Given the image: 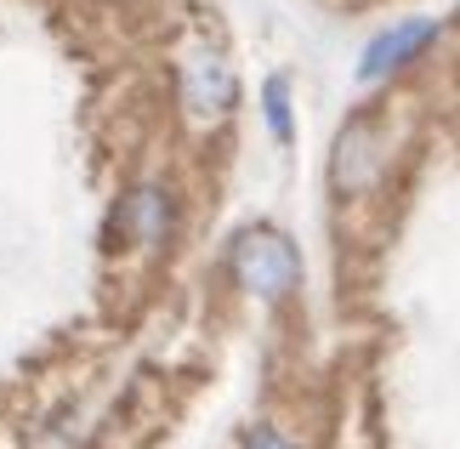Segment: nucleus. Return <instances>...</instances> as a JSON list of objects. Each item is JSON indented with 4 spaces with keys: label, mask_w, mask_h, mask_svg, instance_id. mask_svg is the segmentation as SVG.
Returning a JSON list of instances; mask_svg holds the SVG:
<instances>
[{
    "label": "nucleus",
    "mask_w": 460,
    "mask_h": 449,
    "mask_svg": "<svg viewBox=\"0 0 460 449\" xmlns=\"http://www.w3.org/2000/svg\"><path fill=\"white\" fill-rule=\"evenodd\" d=\"M227 279H234L244 296L279 308V301H290L302 291V250L279 228H239L234 239H227Z\"/></svg>",
    "instance_id": "1"
},
{
    "label": "nucleus",
    "mask_w": 460,
    "mask_h": 449,
    "mask_svg": "<svg viewBox=\"0 0 460 449\" xmlns=\"http://www.w3.org/2000/svg\"><path fill=\"white\" fill-rule=\"evenodd\" d=\"M176 97H182V120L193 125V131L222 125L227 114H234V103H239V75H234V63H227L217 46H193L188 58H182Z\"/></svg>",
    "instance_id": "2"
},
{
    "label": "nucleus",
    "mask_w": 460,
    "mask_h": 449,
    "mask_svg": "<svg viewBox=\"0 0 460 449\" xmlns=\"http://www.w3.org/2000/svg\"><path fill=\"white\" fill-rule=\"evenodd\" d=\"M393 166V142H386V125L381 114H352L335 137V154H330V188L352 200V193H369Z\"/></svg>",
    "instance_id": "3"
},
{
    "label": "nucleus",
    "mask_w": 460,
    "mask_h": 449,
    "mask_svg": "<svg viewBox=\"0 0 460 449\" xmlns=\"http://www.w3.org/2000/svg\"><path fill=\"white\" fill-rule=\"evenodd\" d=\"M438 34H444V17H410V23L381 29L376 40L364 46V58H358V85H381V80H393L398 68H410L420 51L438 40Z\"/></svg>",
    "instance_id": "4"
},
{
    "label": "nucleus",
    "mask_w": 460,
    "mask_h": 449,
    "mask_svg": "<svg viewBox=\"0 0 460 449\" xmlns=\"http://www.w3.org/2000/svg\"><path fill=\"white\" fill-rule=\"evenodd\" d=\"M114 222H119V233H126L137 250H159L171 239V222H176V193L159 188V183H143L126 205H119Z\"/></svg>",
    "instance_id": "5"
},
{
    "label": "nucleus",
    "mask_w": 460,
    "mask_h": 449,
    "mask_svg": "<svg viewBox=\"0 0 460 449\" xmlns=\"http://www.w3.org/2000/svg\"><path fill=\"white\" fill-rule=\"evenodd\" d=\"M261 114H268V131L279 148L296 142V114H290V75H268L261 80Z\"/></svg>",
    "instance_id": "6"
},
{
    "label": "nucleus",
    "mask_w": 460,
    "mask_h": 449,
    "mask_svg": "<svg viewBox=\"0 0 460 449\" xmlns=\"http://www.w3.org/2000/svg\"><path fill=\"white\" fill-rule=\"evenodd\" d=\"M239 449H296V444L279 433V427H251V433L239 438Z\"/></svg>",
    "instance_id": "7"
}]
</instances>
